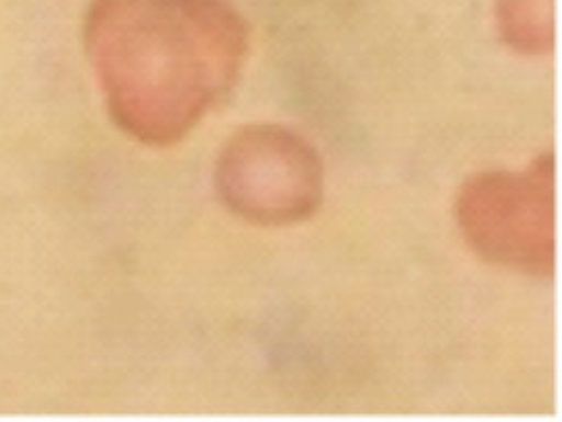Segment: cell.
Masks as SVG:
<instances>
[{"label": "cell", "mask_w": 562, "mask_h": 422, "mask_svg": "<svg viewBox=\"0 0 562 422\" xmlns=\"http://www.w3.org/2000/svg\"><path fill=\"white\" fill-rule=\"evenodd\" d=\"M92 36L102 57H123L140 90H157L161 140L227 92L246 48L244 21L225 0H99Z\"/></svg>", "instance_id": "6da1fadb"}, {"label": "cell", "mask_w": 562, "mask_h": 422, "mask_svg": "<svg viewBox=\"0 0 562 422\" xmlns=\"http://www.w3.org/2000/svg\"><path fill=\"white\" fill-rule=\"evenodd\" d=\"M498 18L504 36L519 48H533L552 38V0H501Z\"/></svg>", "instance_id": "7a4b0ae2"}, {"label": "cell", "mask_w": 562, "mask_h": 422, "mask_svg": "<svg viewBox=\"0 0 562 422\" xmlns=\"http://www.w3.org/2000/svg\"><path fill=\"white\" fill-rule=\"evenodd\" d=\"M281 164V161L280 159H273V161H271V169H267V167H265V169H262V171H265V173H273V171H276V169H278V167H280ZM273 181V183H278V180H280V175H259V180L257 181Z\"/></svg>", "instance_id": "3957f363"}]
</instances>
